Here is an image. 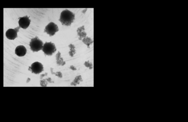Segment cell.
Here are the masks:
<instances>
[{
    "label": "cell",
    "mask_w": 188,
    "mask_h": 122,
    "mask_svg": "<svg viewBox=\"0 0 188 122\" xmlns=\"http://www.w3.org/2000/svg\"><path fill=\"white\" fill-rule=\"evenodd\" d=\"M74 19L75 15L70 10L66 9L61 13L59 21L63 25L70 26Z\"/></svg>",
    "instance_id": "cell-1"
},
{
    "label": "cell",
    "mask_w": 188,
    "mask_h": 122,
    "mask_svg": "<svg viewBox=\"0 0 188 122\" xmlns=\"http://www.w3.org/2000/svg\"><path fill=\"white\" fill-rule=\"evenodd\" d=\"M43 45V42L37 36L32 38L30 43V49L33 52H38L42 49Z\"/></svg>",
    "instance_id": "cell-2"
},
{
    "label": "cell",
    "mask_w": 188,
    "mask_h": 122,
    "mask_svg": "<svg viewBox=\"0 0 188 122\" xmlns=\"http://www.w3.org/2000/svg\"><path fill=\"white\" fill-rule=\"evenodd\" d=\"M42 51H43L46 55L52 56L53 54L56 52V48L55 45L52 42H45L43 45Z\"/></svg>",
    "instance_id": "cell-3"
},
{
    "label": "cell",
    "mask_w": 188,
    "mask_h": 122,
    "mask_svg": "<svg viewBox=\"0 0 188 122\" xmlns=\"http://www.w3.org/2000/svg\"><path fill=\"white\" fill-rule=\"evenodd\" d=\"M59 28L57 25L53 22L49 23L45 28V32L50 36H52L55 34L56 32L59 31Z\"/></svg>",
    "instance_id": "cell-4"
},
{
    "label": "cell",
    "mask_w": 188,
    "mask_h": 122,
    "mask_svg": "<svg viewBox=\"0 0 188 122\" xmlns=\"http://www.w3.org/2000/svg\"><path fill=\"white\" fill-rule=\"evenodd\" d=\"M30 70L32 71V73L35 74H39L44 70L43 65L38 62H34L33 64H32L31 66L30 67Z\"/></svg>",
    "instance_id": "cell-5"
},
{
    "label": "cell",
    "mask_w": 188,
    "mask_h": 122,
    "mask_svg": "<svg viewBox=\"0 0 188 122\" xmlns=\"http://www.w3.org/2000/svg\"><path fill=\"white\" fill-rule=\"evenodd\" d=\"M20 27H17L14 29H10L6 31V36L8 39L14 40L17 37V33L19 32Z\"/></svg>",
    "instance_id": "cell-6"
},
{
    "label": "cell",
    "mask_w": 188,
    "mask_h": 122,
    "mask_svg": "<svg viewBox=\"0 0 188 122\" xmlns=\"http://www.w3.org/2000/svg\"><path fill=\"white\" fill-rule=\"evenodd\" d=\"M31 21L28 16H26L23 17H20L19 21V27L23 29H26L30 24Z\"/></svg>",
    "instance_id": "cell-7"
},
{
    "label": "cell",
    "mask_w": 188,
    "mask_h": 122,
    "mask_svg": "<svg viewBox=\"0 0 188 122\" xmlns=\"http://www.w3.org/2000/svg\"><path fill=\"white\" fill-rule=\"evenodd\" d=\"M27 50L25 47L20 45L17 47L15 49V53L19 57H23L26 54Z\"/></svg>",
    "instance_id": "cell-8"
},
{
    "label": "cell",
    "mask_w": 188,
    "mask_h": 122,
    "mask_svg": "<svg viewBox=\"0 0 188 122\" xmlns=\"http://www.w3.org/2000/svg\"><path fill=\"white\" fill-rule=\"evenodd\" d=\"M77 33H78V36H79V40H81L82 38L86 36V33L84 32V28L83 26L78 28L77 29Z\"/></svg>",
    "instance_id": "cell-9"
},
{
    "label": "cell",
    "mask_w": 188,
    "mask_h": 122,
    "mask_svg": "<svg viewBox=\"0 0 188 122\" xmlns=\"http://www.w3.org/2000/svg\"><path fill=\"white\" fill-rule=\"evenodd\" d=\"M83 42L87 46L88 48H90V45L93 42V40H92V39L88 37L83 38Z\"/></svg>",
    "instance_id": "cell-10"
},
{
    "label": "cell",
    "mask_w": 188,
    "mask_h": 122,
    "mask_svg": "<svg viewBox=\"0 0 188 122\" xmlns=\"http://www.w3.org/2000/svg\"><path fill=\"white\" fill-rule=\"evenodd\" d=\"M69 46L70 49V51L69 53L71 57H73L74 54L75 53V46L72 44H70Z\"/></svg>",
    "instance_id": "cell-11"
},
{
    "label": "cell",
    "mask_w": 188,
    "mask_h": 122,
    "mask_svg": "<svg viewBox=\"0 0 188 122\" xmlns=\"http://www.w3.org/2000/svg\"><path fill=\"white\" fill-rule=\"evenodd\" d=\"M85 64V66L87 67H89L90 69L93 68V65L91 63H90V62H86Z\"/></svg>",
    "instance_id": "cell-12"
}]
</instances>
